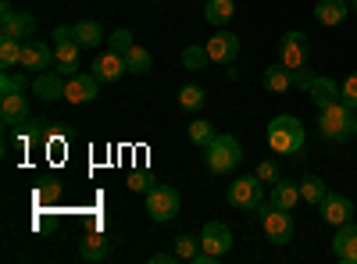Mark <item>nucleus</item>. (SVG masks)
<instances>
[{"instance_id":"aec40b11","label":"nucleus","mask_w":357,"mask_h":264,"mask_svg":"<svg viewBox=\"0 0 357 264\" xmlns=\"http://www.w3.org/2000/svg\"><path fill=\"white\" fill-rule=\"evenodd\" d=\"M107 254H111V240L104 232H86L79 240V257L86 264H100V261H107Z\"/></svg>"},{"instance_id":"b1692460","label":"nucleus","mask_w":357,"mask_h":264,"mask_svg":"<svg viewBox=\"0 0 357 264\" xmlns=\"http://www.w3.org/2000/svg\"><path fill=\"white\" fill-rule=\"evenodd\" d=\"M261 86H264L268 93H289V90H293V75H289V68L279 61V65H272V68H264Z\"/></svg>"},{"instance_id":"5701e85b","label":"nucleus","mask_w":357,"mask_h":264,"mask_svg":"<svg viewBox=\"0 0 357 264\" xmlns=\"http://www.w3.org/2000/svg\"><path fill=\"white\" fill-rule=\"evenodd\" d=\"M72 36H75V43H79L82 50H93V47H100V43H104V25H100V22H93V18L75 22V25H72Z\"/></svg>"},{"instance_id":"f3484780","label":"nucleus","mask_w":357,"mask_h":264,"mask_svg":"<svg viewBox=\"0 0 357 264\" xmlns=\"http://www.w3.org/2000/svg\"><path fill=\"white\" fill-rule=\"evenodd\" d=\"M333 254H336L340 264H357V222H347V225L336 228Z\"/></svg>"},{"instance_id":"79ce46f5","label":"nucleus","mask_w":357,"mask_h":264,"mask_svg":"<svg viewBox=\"0 0 357 264\" xmlns=\"http://www.w3.org/2000/svg\"><path fill=\"white\" fill-rule=\"evenodd\" d=\"M354 139H357V132H354Z\"/></svg>"},{"instance_id":"a878e982","label":"nucleus","mask_w":357,"mask_h":264,"mask_svg":"<svg viewBox=\"0 0 357 264\" xmlns=\"http://www.w3.org/2000/svg\"><path fill=\"white\" fill-rule=\"evenodd\" d=\"M126 65H129L132 75H146V72L154 68V54L146 50V47H139V43H132L129 54H126Z\"/></svg>"},{"instance_id":"f704fd0d","label":"nucleus","mask_w":357,"mask_h":264,"mask_svg":"<svg viewBox=\"0 0 357 264\" xmlns=\"http://www.w3.org/2000/svg\"><path fill=\"white\" fill-rule=\"evenodd\" d=\"M254 175H257L261 183H268V186H275V183L282 179V175H279V164H275L272 157H264V161L257 164V171H254Z\"/></svg>"},{"instance_id":"f257e3e1","label":"nucleus","mask_w":357,"mask_h":264,"mask_svg":"<svg viewBox=\"0 0 357 264\" xmlns=\"http://www.w3.org/2000/svg\"><path fill=\"white\" fill-rule=\"evenodd\" d=\"M29 86L33 82H25V75H18L15 68L0 75V118H4L8 129H18L29 118V100H25Z\"/></svg>"},{"instance_id":"f03ea898","label":"nucleus","mask_w":357,"mask_h":264,"mask_svg":"<svg viewBox=\"0 0 357 264\" xmlns=\"http://www.w3.org/2000/svg\"><path fill=\"white\" fill-rule=\"evenodd\" d=\"M204 164H207V171H215V175H229L232 168L243 164V143L236 139L232 132H218L211 143L204 146Z\"/></svg>"},{"instance_id":"ddd939ff","label":"nucleus","mask_w":357,"mask_h":264,"mask_svg":"<svg viewBox=\"0 0 357 264\" xmlns=\"http://www.w3.org/2000/svg\"><path fill=\"white\" fill-rule=\"evenodd\" d=\"M321 222L333 225V228L354 222V200L343 196V193H329V196L321 200Z\"/></svg>"},{"instance_id":"c9c22d12","label":"nucleus","mask_w":357,"mask_h":264,"mask_svg":"<svg viewBox=\"0 0 357 264\" xmlns=\"http://www.w3.org/2000/svg\"><path fill=\"white\" fill-rule=\"evenodd\" d=\"M289 75H293V90H304L307 93V86L314 82V72L304 65V68H289Z\"/></svg>"},{"instance_id":"423d86ee","label":"nucleus","mask_w":357,"mask_h":264,"mask_svg":"<svg viewBox=\"0 0 357 264\" xmlns=\"http://www.w3.org/2000/svg\"><path fill=\"white\" fill-rule=\"evenodd\" d=\"M178 208H183V200H178V189L175 186L154 183L151 189H146V215H151V222L165 225V222L178 218Z\"/></svg>"},{"instance_id":"39448f33","label":"nucleus","mask_w":357,"mask_h":264,"mask_svg":"<svg viewBox=\"0 0 357 264\" xmlns=\"http://www.w3.org/2000/svg\"><path fill=\"white\" fill-rule=\"evenodd\" d=\"M250 218H257V222H261V228H264L268 243L286 247V243L293 240V215H289V211L272 208V203H257V208L250 211Z\"/></svg>"},{"instance_id":"9b49d317","label":"nucleus","mask_w":357,"mask_h":264,"mask_svg":"<svg viewBox=\"0 0 357 264\" xmlns=\"http://www.w3.org/2000/svg\"><path fill=\"white\" fill-rule=\"evenodd\" d=\"M307 57H311L307 36L301 33V29H289V33L279 40V61H282L286 68H304Z\"/></svg>"},{"instance_id":"1a4fd4ad","label":"nucleus","mask_w":357,"mask_h":264,"mask_svg":"<svg viewBox=\"0 0 357 264\" xmlns=\"http://www.w3.org/2000/svg\"><path fill=\"white\" fill-rule=\"evenodd\" d=\"M0 36L4 40H33L36 36V18L29 11H11V4H4L0 11Z\"/></svg>"},{"instance_id":"0eeeda50","label":"nucleus","mask_w":357,"mask_h":264,"mask_svg":"<svg viewBox=\"0 0 357 264\" xmlns=\"http://www.w3.org/2000/svg\"><path fill=\"white\" fill-rule=\"evenodd\" d=\"M79 43L72 36V25H57L54 29V68L61 72L65 79L79 75Z\"/></svg>"},{"instance_id":"a19ab883","label":"nucleus","mask_w":357,"mask_h":264,"mask_svg":"<svg viewBox=\"0 0 357 264\" xmlns=\"http://www.w3.org/2000/svg\"><path fill=\"white\" fill-rule=\"evenodd\" d=\"M151 4H158V0H151Z\"/></svg>"},{"instance_id":"473e14b6","label":"nucleus","mask_w":357,"mask_h":264,"mask_svg":"<svg viewBox=\"0 0 357 264\" xmlns=\"http://www.w3.org/2000/svg\"><path fill=\"white\" fill-rule=\"evenodd\" d=\"M340 100H343L350 111H357V72H350V75L340 82Z\"/></svg>"},{"instance_id":"412c9836","label":"nucleus","mask_w":357,"mask_h":264,"mask_svg":"<svg viewBox=\"0 0 357 264\" xmlns=\"http://www.w3.org/2000/svg\"><path fill=\"white\" fill-rule=\"evenodd\" d=\"M307 97H311V104H314L318 111L329 107V104L340 100V82L329 79V75H314V82L307 86Z\"/></svg>"},{"instance_id":"dca6fc26","label":"nucleus","mask_w":357,"mask_h":264,"mask_svg":"<svg viewBox=\"0 0 357 264\" xmlns=\"http://www.w3.org/2000/svg\"><path fill=\"white\" fill-rule=\"evenodd\" d=\"M22 68H29V72H47V68H54V47L43 43V40H25Z\"/></svg>"},{"instance_id":"cd10ccee","label":"nucleus","mask_w":357,"mask_h":264,"mask_svg":"<svg viewBox=\"0 0 357 264\" xmlns=\"http://www.w3.org/2000/svg\"><path fill=\"white\" fill-rule=\"evenodd\" d=\"M22 50H25L22 40H4V36H0V65H4V72L22 65Z\"/></svg>"},{"instance_id":"7c9ffc66","label":"nucleus","mask_w":357,"mask_h":264,"mask_svg":"<svg viewBox=\"0 0 357 264\" xmlns=\"http://www.w3.org/2000/svg\"><path fill=\"white\" fill-rule=\"evenodd\" d=\"M175 257L178 261H193L200 254V236H190V232H183V236H175Z\"/></svg>"},{"instance_id":"bb28decb","label":"nucleus","mask_w":357,"mask_h":264,"mask_svg":"<svg viewBox=\"0 0 357 264\" xmlns=\"http://www.w3.org/2000/svg\"><path fill=\"white\" fill-rule=\"evenodd\" d=\"M325 196H329V186H325V179H318V175H304V179H301V200L318 203V208H321Z\"/></svg>"},{"instance_id":"58836bf2","label":"nucleus","mask_w":357,"mask_h":264,"mask_svg":"<svg viewBox=\"0 0 357 264\" xmlns=\"http://www.w3.org/2000/svg\"><path fill=\"white\" fill-rule=\"evenodd\" d=\"M40 196H43V200H57V196H61V186H57V183H54V186H43Z\"/></svg>"},{"instance_id":"6e6552de","label":"nucleus","mask_w":357,"mask_h":264,"mask_svg":"<svg viewBox=\"0 0 357 264\" xmlns=\"http://www.w3.org/2000/svg\"><path fill=\"white\" fill-rule=\"evenodd\" d=\"M264 183L257 179V175H240V179H232L229 183V189H225V200H229V208H236V211H254L257 203H264V189H261Z\"/></svg>"},{"instance_id":"72a5a7b5","label":"nucleus","mask_w":357,"mask_h":264,"mask_svg":"<svg viewBox=\"0 0 357 264\" xmlns=\"http://www.w3.org/2000/svg\"><path fill=\"white\" fill-rule=\"evenodd\" d=\"M132 43H136V40H132L129 29H114V33L107 36V50H118V54H129Z\"/></svg>"},{"instance_id":"4468645a","label":"nucleus","mask_w":357,"mask_h":264,"mask_svg":"<svg viewBox=\"0 0 357 264\" xmlns=\"http://www.w3.org/2000/svg\"><path fill=\"white\" fill-rule=\"evenodd\" d=\"M97 90H100V79L93 72H79L65 82V100L72 104H89V100H97Z\"/></svg>"},{"instance_id":"9d476101","label":"nucleus","mask_w":357,"mask_h":264,"mask_svg":"<svg viewBox=\"0 0 357 264\" xmlns=\"http://www.w3.org/2000/svg\"><path fill=\"white\" fill-rule=\"evenodd\" d=\"M200 250L211 257V261H222L229 250H232V232L225 222H207L200 228Z\"/></svg>"},{"instance_id":"a211bd4d","label":"nucleus","mask_w":357,"mask_h":264,"mask_svg":"<svg viewBox=\"0 0 357 264\" xmlns=\"http://www.w3.org/2000/svg\"><path fill=\"white\" fill-rule=\"evenodd\" d=\"M93 75H97L100 82H118L122 75H129L126 54H118V50H107V54H100L97 61H93Z\"/></svg>"},{"instance_id":"2eb2a0df","label":"nucleus","mask_w":357,"mask_h":264,"mask_svg":"<svg viewBox=\"0 0 357 264\" xmlns=\"http://www.w3.org/2000/svg\"><path fill=\"white\" fill-rule=\"evenodd\" d=\"M65 75L57 72V68H47V72H36V79H33V93L40 97V100H65Z\"/></svg>"},{"instance_id":"6ab92c4d","label":"nucleus","mask_w":357,"mask_h":264,"mask_svg":"<svg viewBox=\"0 0 357 264\" xmlns=\"http://www.w3.org/2000/svg\"><path fill=\"white\" fill-rule=\"evenodd\" d=\"M350 11H354L350 0H318L314 4V22L325 25V29H333V25H343Z\"/></svg>"},{"instance_id":"4c0bfd02","label":"nucleus","mask_w":357,"mask_h":264,"mask_svg":"<svg viewBox=\"0 0 357 264\" xmlns=\"http://www.w3.org/2000/svg\"><path fill=\"white\" fill-rule=\"evenodd\" d=\"M146 261H151V264H172V261H175V250H172V254H165V250H161V254H151Z\"/></svg>"},{"instance_id":"7ed1b4c3","label":"nucleus","mask_w":357,"mask_h":264,"mask_svg":"<svg viewBox=\"0 0 357 264\" xmlns=\"http://www.w3.org/2000/svg\"><path fill=\"white\" fill-rule=\"evenodd\" d=\"M318 132H321V139H329V143L354 139V132H357V111H350L343 100L321 107L318 111Z\"/></svg>"},{"instance_id":"f8f14e48","label":"nucleus","mask_w":357,"mask_h":264,"mask_svg":"<svg viewBox=\"0 0 357 264\" xmlns=\"http://www.w3.org/2000/svg\"><path fill=\"white\" fill-rule=\"evenodd\" d=\"M207 54H211V61L215 65H232L236 57H240V36L229 33V29H218V33L204 43Z\"/></svg>"},{"instance_id":"393cba45","label":"nucleus","mask_w":357,"mask_h":264,"mask_svg":"<svg viewBox=\"0 0 357 264\" xmlns=\"http://www.w3.org/2000/svg\"><path fill=\"white\" fill-rule=\"evenodd\" d=\"M204 18L211 22L215 29H225L236 18V0H207V4H204Z\"/></svg>"},{"instance_id":"e433bc0d","label":"nucleus","mask_w":357,"mask_h":264,"mask_svg":"<svg viewBox=\"0 0 357 264\" xmlns=\"http://www.w3.org/2000/svg\"><path fill=\"white\" fill-rule=\"evenodd\" d=\"M126 186H129L132 193H146V189H151L154 183H151V179H146V171H132V175H129V183H126Z\"/></svg>"},{"instance_id":"ea45409f","label":"nucleus","mask_w":357,"mask_h":264,"mask_svg":"<svg viewBox=\"0 0 357 264\" xmlns=\"http://www.w3.org/2000/svg\"><path fill=\"white\" fill-rule=\"evenodd\" d=\"M350 8H354V11H357V0H350Z\"/></svg>"},{"instance_id":"c756f323","label":"nucleus","mask_w":357,"mask_h":264,"mask_svg":"<svg viewBox=\"0 0 357 264\" xmlns=\"http://www.w3.org/2000/svg\"><path fill=\"white\" fill-rule=\"evenodd\" d=\"M204 104H207V93L200 86H183V90H178V107L183 111H200Z\"/></svg>"},{"instance_id":"20e7f679","label":"nucleus","mask_w":357,"mask_h":264,"mask_svg":"<svg viewBox=\"0 0 357 264\" xmlns=\"http://www.w3.org/2000/svg\"><path fill=\"white\" fill-rule=\"evenodd\" d=\"M307 143V132H304V122L293 118V114H279V118L268 122V146L275 154H301Z\"/></svg>"},{"instance_id":"c85d7f7f","label":"nucleus","mask_w":357,"mask_h":264,"mask_svg":"<svg viewBox=\"0 0 357 264\" xmlns=\"http://www.w3.org/2000/svg\"><path fill=\"white\" fill-rule=\"evenodd\" d=\"M183 65H186L190 72H200V68L211 65V54H207V47H200V43H190V47L183 50Z\"/></svg>"},{"instance_id":"2f4dec72","label":"nucleus","mask_w":357,"mask_h":264,"mask_svg":"<svg viewBox=\"0 0 357 264\" xmlns=\"http://www.w3.org/2000/svg\"><path fill=\"white\" fill-rule=\"evenodd\" d=\"M215 136H218V129H215L211 122H204V118L190 125V139H193V146H207Z\"/></svg>"},{"instance_id":"4be33fe9","label":"nucleus","mask_w":357,"mask_h":264,"mask_svg":"<svg viewBox=\"0 0 357 264\" xmlns=\"http://www.w3.org/2000/svg\"><path fill=\"white\" fill-rule=\"evenodd\" d=\"M268 203H272V208H282V211H293L296 203H301V183L279 179V183L272 186V193H268Z\"/></svg>"}]
</instances>
